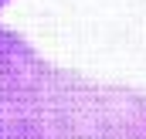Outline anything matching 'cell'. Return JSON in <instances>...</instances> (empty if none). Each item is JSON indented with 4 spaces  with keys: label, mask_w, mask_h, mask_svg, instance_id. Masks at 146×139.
Here are the masks:
<instances>
[{
    "label": "cell",
    "mask_w": 146,
    "mask_h": 139,
    "mask_svg": "<svg viewBox=\"0 0 146 139\" xmlns=\"http://www.w3.org/2000/svg\"><path fill=\"white\" fill-rule=\"evenodd\" d=\"M0 139H146V92L61 68L0 27Z\"/></svg>",
    "instance_id": "cell-1"
},
{
    "label": "cell",
    "mask_w": 146,
    "mask_h": 139,
    "mask_svg": "<svg viewBox=\"0 0 146 139\" xmlns=\"http://www.w3.org/2000/svg\"><path fill=\"white\" fill-rule=\"evenodd\" d=\"M3 3H7V0H0V7H3Z\"/></svg>",
    "instance_id": "cell-2"
}]
</instances>
